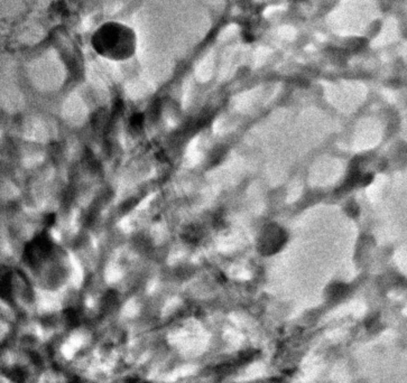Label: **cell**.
I'll use <instances>...</instances> for the list:
<instances>
[{
  "label": "cell",
  "mask_w": 407,
  "mask_h": 383,
  "mask_svg": "<svg viewBox=\"0 0 407 383\" xmlns=\"http://www.w3.org/2000/svg\"><path fill=\"white\" fill-rule=\"evenodd\" d=\"M137 35L132 27L119 21H107L91 36L94 52L110 61L132 59L137 50Z\"/></svg>",
  "instance_id": "1"
}]
</instances>
